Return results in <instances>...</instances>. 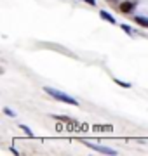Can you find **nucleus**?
<instances>
[{
	"mask_svg": "<svg viewBox=\"0 0 148 156\" xmlns=\"http://www.w3.org/2000/svg\"><path fill=\"white\" fill-rule=\"evenodd\" d=\"M99 16L103 17V19H105V21H108V23H112V24H115V17L112 16V14H108V12H105V11H101V14H99Z\"/></svg>",
	"mask_w": 148,
	"mask_h": 156,
	"instance_id": "4",
	"label": "nucleus"
},
{
	"mask_svg": "<svg viewBox=\"0 0 148 156\" xmlns=\"http://www.w3.org/2000/svg\"><path fill=\"white\" fill-rule=\"evenodd\" d=\"M134 21L138 23V24H141V26H146L148 28V17H143V16H136V19Z\"/></svg>",
	"mask_w": 148,
	"mask_h": 156,
	"instance_id": "5",
	"label": "nucleus"
},
{
	"mask_svg": "<svg viewBox=\"0 0 148 156\" xmlns=\"http://www.w3.org/2000/svg\"><path fill=\"white\" fill-rule=\"evenodd\" d=\"M132 11V2H122L120 4V12H131Z\"/></svg>",
	"mask_w": 148,
	"mask_h": 156,
	"instance_id": "3",
	"label": "nucleus"
},
{
	"mask_svg": "<svg viewBox=\"0 0 148 156\" xmlns=\"http://www.w3.org/2000/svg\"><path fill=\"white\" fill-rule=\"evenodd\" d=\"M86 146H89L91 149H96L99 153H105V154H117L115 149H110V147H103V146H96V144H91V142H86Z\"/></svg>",
	"mask_w": 148,
	"mask_h": 156,
	"instance_id": "2",
	"label": "nucleus"
},
{
	"mask_svg": "<svg viewBox=\"0 0 148 156\" xmlns=\"http://www.w3.org/2000/svg\"><path fill=\"white\" fill-rule=\"evenodd\" d=\"M84 2H87V4H91V5H94V4H96L94 0H84Z\"/></svg>",
	"mask_w": 148,
	"mask_h": 156,
	"instance_id": "10",
	"label": "nucleus"
},
{
	"mask_svg": "<svg viewBox=\"0 0 148 156\" xmlns=\"http://www.w3.org/2000/svg\"><path fill=\"white\" fill-rule=\"evenodd\" d=\"M122 30H124L125 33H131V28H129V26H125V24H122Z\"/></svg>",
	"mask_w": 148,
	"mask_h": 156,
	"instance_id": "7",
	"label": "nucleus"
},
{
	"mask_svg": "<svg viewBox=\"0 0 148 156\" xmlns=\"http://www.w3.org/2000/svg\"><path fill=\"white\" fill-rule=\"evenodd\" d=\"M4 111H6V115H9V116H14V113H12L11 109H7V108H6V109H4Z\"/></svg>",
	"mask_w": 148,
	"mask_h": 156,
	"instance_id": "9",
	"label": "nucleus"
},
{
	"mask_svg": "<svg viewBox=\"0 0 148 156\" xmlns=\"http://www.w3.org/2000/svg\"><path fill=\"white\" fill-rule=\"evenodd\" d=\"M117 83L122 85V87H131V83H124V82H119V80H117Z\"/></svg>",
	"mask_w": 148,
	"mask_h": 156,
	"instance_id": "8",
	"label": "nucleus"
},
{
	"mask_svg": "<svg viewBox=\"0 0 148 156\" xmlns=\"http://www.w3.org/2000/svg\"><path fill=\"white\" fill-rule=\"evenodd\" d=\"M47 92L49 95H52L54 99H59V101H63V102H68V104H73V106H79V102L73 99V97H70V95H66V94H63V92H59V90H56V89H51V87H46L44 89Z\"/></svg>",
	"mask_w": 148,
	"mask_h": 156,
	"instance_id": "1",
	"label": "nucleus"
},
{
	"mask_svg": "<svg viewBox=\"0 0 148 156\" xmlns=\"http://www.w3.org/2000/svg\"><path fill=\"white\" fill-rule=\"evenodd\" d=\"M21 128H23V130H24V134H26V135H30V137L33 135V132H31V130H30V128L26 127V125H21Z\"/></svg>",
	"mask_w": 148,
	"mask_h": 156,
	"instance_id": "6",
	"label": "nucleus"
}]
</instances>
